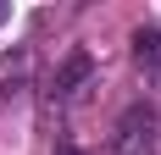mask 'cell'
Returning a JSON list of instances; mask_svg holds the SVG:
<instances>
[{
  "label": "cell",
  "mask_w": 161,
  "mask_h": 155,
  "mask_svg": "<svg viewBox=\"0 0 161 155\" xmlns=\"http://www.w3.org/2000/svg\"><path fill=\"white\" fill-rule=\"evenodd\" d=\"M156 133H161V116L139 100V105H128L122 116H117L106 155H156Z\"/></svg>",
  "instance_id": "obj_1"
},
{
  "label": "cell",
  "mask_w": 161,
  "mask_h": 155,
  "mask_svg": "<svg viewBox=\"0 0 161 155\" xmlns=\"http://www.w3.org/2000/svg\"><path fill=\"white\" fill-rule=\"evenodd\" d=\"M89 72H95L89 50H72V56L56 67V78H50V94H56V100H78V94H83V83H89Z\"/></svg>",
  "instance_id": "obj_2"
},
{
  "label": "cell",
  "mask_w": 161,
  "mask_h": 155,
  "mask_svg": "<svg viewBox=\"0 0 161 155\" xmlns=\"http://www.w3.org/2000/svg\"><path fill=\"white\" fill-rule=\"evenodd\" d=\"M133 61L150 72L161 67V28H133Z\"/></svg>",
  "instance_id": "obj_3"
},
{
  "label": "cell",
  "mask_w": 161,
  "mask_h": 155,
  "mask_svg": "<svg viewBox=\"0 0 161 155\" xmlns=\"http://www.w3.org/2000/svg\"><path fill=\"white\" fill-rule=\"evenodd\" d=\"M22 72H28V56H6V61H0V89H6V94H17Z\"/></svg>",
  "instance_id": "obj_4"
},
{
  "label": "cell",
  "mask_w": 161,
  "mask_h": 155,
  "mask_svg": "<svg viewBox=\"0 0 161 155\" xmlns=\"http://www.w3.org/2000/svg\"><path fill=\"white\" fill-rule=\"evenodd\" d=\"M56 155H83V150H78L72 139H56Z\"/></svg>",
  "instance_id": "obj_5"
},
{
  "label": "cell",
  "mask_w": 161,
  "mask_h": 155,
  "mask_svg": "<svg viewBox=\"0 0 161 155\" xmlns=\"http://www.w3.org/2000/svg\"><path fill=\"white\" fill-rule=\"evenodd\" d=\"M0 22H11V6H6V0H0Z\"/></svg>",
  "instance_id": "obj_6"
}]
</instances>
